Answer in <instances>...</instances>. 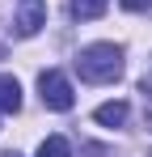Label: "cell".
Listing matches in <instances>:
<instances>
[{"label": "cell", "mask_w": 152, "mask_h": 157, "mask_svg": "<svg viewBox=\"0 0 152 157\" xmlns=\"http://www.w3.org/2000/svg\"><path fill=\"white\" fill-rule=\"evenodd\" d=\"M0 110L4 115H17L21 110V85H17V77H9V72H0Z\"/></svg>", "instance_id": "4"}, {"label": "cell", "mask_w": 152, "mask_h": 157, "mask_svg": "<svg viewBox=\"0 0 152 157\" xmlns=\"http://www.w3.org/2000/svg\"><path fill=\"white\" fill-rule=\"evenodd\" d=\"M68 9H72L76 21H93V17H101L110 9V0H68Z\"/></svg>", "instance_id": "6"}, {"label": "cell", "mask_w": 152, "mask_h": 157, "mask_svg": "<svg viewBox=\"0 0 152 157\" xmlns=\"http://www.w3.org/2000/svg\"><path fill=\"white\" fill-rule=\"evenodd\" d=\"M76 72L89 85H110L123 77V47L114 43H89L85 51L76 55Z\"/></svg>", "instance_id": "1"}, {"label": "cell", "mask_w": 152, "mask_h": 157, "mask_svg": "<svg viewBox=\"0 0 152 157\" xmlns=\"http://www.w3.org/2000/svg\"><path fill=\"white\" fill-rule=\"evenodd\" d=\"M148 157H152V153H148Z\"/></svg>", "instance_id": "9"}, {"label": "cell", "mask_w": 152, "mask_h": 157, "mask_svg": "<svg viewBox=\"0 0 152 157\" xmlns=\"http://www.w3.org/2000/svg\"><path fill=\"white\" fill-rule=\"evenodd\" d=\"M38 94H42V106H47V110H72V102H76L72 81L63 77L59 68H47V72L38 77Z\"/></svg>", "instance_id": "2"}, {"label": "cell", "mask_w": 152, "mask_h": 157, "mask_svg": "<svg viewBox=\"0 0 152 157\" xmlns=\"http://www.w3.org/2000/svg\"><path fill=\"white\" fill-rule=\"evenodd\" d=\"M0 157H21V153H0Z\"/></svg>", "instance_id": "8"}, {"label": "cell", "mask_w": 152, "mask_h": 157, "mask_svg": "<svg viewBox=\"0 0 152 157\" xmlns=\"http://www.w3.org/2000/svg\"><path fill=\"white\" fill-rule=\"evenodd\" d=\"M93 119H97L101 128H123L127 123V102H101L93 110Z\"/></svg>", "instance_id": "5"}, {"label": "cell", "mask_w": 152, "mask_h": 157, "mask_svg": "<svg viewBox=\"0 0 152 157\" xmlns=\"http://www.w3.org/2000/svg\"><path fill=\"white\" fill-rule=\"evenodd\" d=\"M42 26H47V4L42 0H21L17 4V17H13V30L21 38H34Z\"/></svg>", "instance_id": "3"}, {"label": "cell", "mask_w": 152, "mask_h": 157, "mask_svg": "<svg viewBox=\"0 0 152 157\" xmlns=\"http://www.w3.org/2000/svg\"><path fill=\"white\" fill-rule=\"evenodd\" d=\"M38 157H72V144H68L63 136H47V140L38 144Z\"/></svg>", "instance_id": "7"}]
</instances>
